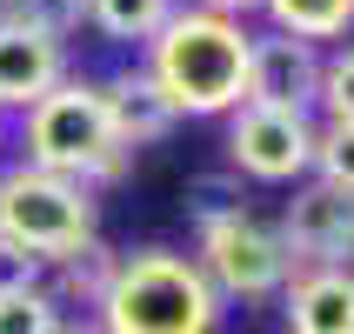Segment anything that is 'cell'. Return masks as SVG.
I'll return each mask as SVG.
<instances>
[{
  "mask_svg": "<svg viewBox=\"0 0 354 334\" xmlns=\"http://www.w3.org/2000/svg\"><path fill=\"white\" fill-rule=\"evenodd\" d=\"M127 147L107 127V107H100V87L87 80H60L47 100L27 107V167H47L60 180H120L127 174Z\"/></svg>",
  "mask_w": 354,
  "mask_h": 334,
  "instance_id": "3957f363",
  "label": "cell"
},
{
  "mask_svg": "<svg viewBox=\"0 0 354 334\" xmlns=\"http://www.w3.org/2000/svg\"><path fill=\"white\" fill-rule=\"evenodd\" d=\"M315 94H321L315 40L261 34L254 47H248V100H241V107H288V114H308Z\"/></svg>",
  "mask_w": 354,
  "mask_h": 334,
  "instance_id": "ba28073f",
  "label": "cell"
},
{
  "mask_svg": "<svg viewBox=\"0 0 354 334\" xmlns=\"http://www.w3.org/2000/svg\"><path fill=\"white\" fill-rule=\"evenodd\" d=\"M60 334H107L100 321H60Z\"/></svg>",
  "mask_w": 354,
  "mask_h": 334,
  "instance_id": "44dd1931",
  "label": "cell"
},
{
  "mask_svg": "<svg viewBox=\"0 0 354 334\" xmlns=\"http://www.w3.org/2000/svg\"><path fill=\"white\" fill-rule=\"evenodd\" d=\"M248 47L254 34H241V20L174 7V20L147 40V74L174 114H234L248 100Z\"/></svg>",
  "mask_w": 354,
  "mask_h": 334,
  "instance_id": "6da1fadb",
  "label": "cell"
},
{
  "mask_svg": "<svg viewBox=\"0 0 354 334\" xmlns=\"http://www.w3.org/2000/svg\"><path fill=\"white\" fill-rule=\"evenodd\" d=\"M201 7H207V14H221V20H241L248 7H261V0H201Z\"/></svg>",
  "mask_w": 354,
  "mask_h": 334,
  "instance_id": "ffe728a7",
  "label": "cell"
},
{
  "mask_svg": "<svg viewBox=\"0 0 354 334\" xmlns=\"http://www.w3.org/2000/svg\"><path fill=\"white\" fill-rule=\"evenodd\" d=\"M274 34H295V40H335L354 27V0H261Z\"/></svg>",
  "mask_w": 354,
  "mask_h": 334,
  "instance_id": "4fadbf2b",
  "label": "cell"
},
{
  "mask_svg": "<svg viewBox=\"0 0 354 334\" xmlns=\"http://www.w3.org/2000/svg\"><path fill=\"white\" fill-rule=\"evenodd\" d=\"M315 174L341 194H354V127H315Z\"/></svg>",
  "mask_w": 354,
  "mask_h": 334,
  "instance_id": "e0dca14e",
  "label": "cell"
},
{
  "mask_svg": "<svg viewBox=\"0 0 354 334\" xmlns=\"http://www.w3.org/2000/svg\"><path fill=\"white\" fill-rule=\"evenodd\" d=\"M114 261H120V254H107L100 241H80L74 254H60L54 268H47V275H54L47 295H54V301H80V308H100L107 281H114Z\"/></svg>",
  "mask_w": 354,
  "mask_h": 334,
  "instance_id": "7c38bea8",
  "label": "cell"
},
{
  "mask_svg": "<svg viewBox=\"0 0 354 334\" xmlns=\"http://www.w3.org/2000/svg\"><path fill=\"white\" fill-rule=\"evenodd\" d=\"M94 315L107 334H207L221 315V295L201 275V261L174 248H134L114 261V281Z\"/></svg>",
  "mask_w": 354,
  "mask_h": 334,
  "instance_id": "7a4b0ae2",
  "label": "cell"
},
{
  "mask_svg": "<svg viewBox=\"0 0 354 334\" xmlns=\"http://www.w3.org/2000/svg\"><path fill=\"white\" fill-rule=\"evenodd\" d=\"M201 275L214 281V295L261 301L288 281V248L241 201L234 207H201Z\"/></svg>",
  "mask_w": 354,
  "mask_h": 334,
  "instance_id": "5b68a950",
  "label": "cell"
},
{
  "mask_svg": "<svg viewBox=\"0 0 354 334\" xmlns=\"http://www.w3.org/2000/svg\"><path fill=\"white\" fill-rule=\"evenodd\" d=\"M227 154L254 180H295L315 167V120L288 114V107H234Z\"/></svg>",
  "mask_w": 354,
  "mask_h": 334,
  "instance_id": "8992f818",
  "label": "cell"
},
{
  "mask_svg": "<svg viewBox=\"0 0 354 334\" xmlns=\"http://www.w3.org/2000/svg\"><path fill=\"white\" fill-rule=\"evenodd\" d=\"M100 107H107V127H114V140L127 147V154H134V147H154V140L180 120L147 67H127L120 80H107V87H100Z\"/></svg>",
  "mask_w": 354,
  "mask_h": 334,
  "instance_id": "30bf717a",
  "label": "cell"
},
{
  "mask_svg": "<svg viewBox=\"0 0 354 334\" xmlns=\"http://www.w3.org/2000/svg\"><path fill=\"white\" fill-rule=\"evenodd\" d=\"M87 20V0H0V27H27V34L67 40Z\"/></svg>",
  "mask_w": 354,
  "mask_h": 334,
  "instance_id": "2e32d148",
  "label": "cell"
},
{
  "mask_svg": "<svg viewBox=\"0 0 354 334\" xmlns=\"http://www.w3.org/2000/svg\"><path fill=\"white\" fill-rule=\"evenodd\" d=\"M321 107H328V120L335 127H354V47H341V54L321 60Z\"/></svg>",
  "mask_w": 354,
  "mask_h": 334,
  "instance_id": "ac0fdd59",
  "label": "cell"
},
{
  "mask_svg": "<svg viewBox=\"0 0 354 334\" xmlns=\"http://www.w3.org/2000/svg\"><path fill=\"white\" fill-rule=\"evenodd\" d=\"M67 80V47L27 27H0V107H34Z\"/></svg>",
  "mask_w": 354,
  "mask_h": 334,
  "instance_id": "9c48e42d",
  "label": "cell"
},
{
  "mask_svg": "<svg viewBox=\"0 0 354 334\" xmlns=\"http://www.w3.org/2000/svg\"><path fill=\"white\" fill-rule=\"evenodd\" d=\"M295 334H354V268H301L288 281Z\"/></svg>",
  "mask_w": 354,
  "mask_h": 334,
  "instance_id": "8fae6325",
  "label": "cell"
},
{
  "mask_svg": "<svg viewBox=\"0 0 354 334\" xmlns=\"http://www.w3.org/2000/svg\"><path fill=\"white\" fill-rule=\"evenodd\" d=\"M34 281H47V268H40L34 254H20V248L0 241V288H34Z\"/></svg>",
  "mask_w": 354,
  "mask_h": 334,
  "instance_id": "d6986e66",
  "label": "cell"
},
{
  "mask_svg": "<svg viewBox=\"0 0 354 334\" xmlns=\"http://www.w3.org/2000/svg\"><path fill=\"white\" fill-rule=\"evenodd\" d=\"M274 234L288 248V268H348L354 261V194H341L328 180L301 187Z\"/></svg>",
  "mask_w": 354,
  "mask_h": 334,
  "instance_id": "52a82bcc",
  "label": "cell"
},
{
  "mask_svg": "<svg viewBox=\"0 0 354 334\" xmlns=\"http://www.w3.org/2000/svg\"><path fill=\"white\" fill-rule=\"evenodd\" d=\"M60 301L47 295V281L34 288H0V334H60Z\"/></svg>",
  "mask_w": 354,
  "mask_h": 334,
  "instance_id": "9a60e30c",
  "label": "cell"
},
{
  "mask_svg": "<svg viewBox=\"0 0 354 334\" xmlns=\"http://www.w3.org/2000/svg\"><path fill=\"white\" fill-rule=\"evenodd\" d=\"M0 241L34 254L40 268H54L80 241H94V201H87L80 180H60L47 167L20 160V167L0 174Z\"/></svg>",
  "mask_w": 354,
  "mask_h": 334,
  "instance_id": "277c9868",
  "label": "cell"
},
{
  "mask_svg": "<svg viewBox=\"0 0 354 334\" xmlns=\"http://www.w3.org/2000/svg\"><path fill=\"white\" fill-rule=\"evenodd\" d=\"M87 20L114 40H154L174 20V0H87Z\"/></svg>",
  "mask_w": 354,
  "mask_h": 334,
  "instance_id": "5bb4252c",
  "label": "cell"
}]
</instances>
